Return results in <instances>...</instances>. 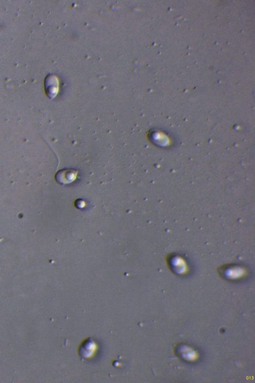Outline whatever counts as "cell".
Here are the masks:
<instances>
[{"instance_id":"7a4b0ae2","label":"cell","mask_w":255,"mask_h":383,"mask_svg":"<svg viewBox=\"0 0 255 383\" xmlns=\"http://www.w3.org/2000/svg\"><path fill=\"white\" fill-rule=\"evenodd\" d=\"M97 344L92 339H86L80 348L79 352L80 356L86 359L93 357L97 350Z\"/></svg>"},{"instance_id":"6da1fadb","label":"cell","mask_w":255,"mask_h":383,"mask_svg":"<svg viewBox=\"0 0 255 383\" xmlns=\"http://www.w3.org/2000/svg\"><path fill=\"white\" fill-rule=\"evenodd\" d=\"M44 86L46 94L50 100L55 98L59 92V81L57 77L48 75L45 78Z\"/></svg>"},{"instance_id":"3957f363","label":"cell","mask_w":255,"mask_h":383,"mask_svg":"<svg viewBox=\"0 0 255 383\" xmlns=\"http://www.w3.org/2000/svg\"><path fill=\"white\" fill-rule=\"evenodd\" d=\"M78 171L72 169H63L56 174L55 178L59 183L68 184L74 181L78 175Z\"/></svg>"}]
</instances>
